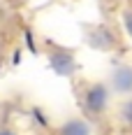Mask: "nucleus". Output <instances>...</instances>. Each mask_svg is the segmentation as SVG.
<instances>
[{
    "instance_id": "obj_5",
    "label": "nucleus",
    "mask_w": 132,
    "mask_h": 135,
    "mask_svg": "<svg viewBox=\"0 0 132 135\" xmlns=\"http://www.w3.org/2000/svg\"><path fill=\"white\" fill-rule=\"evenodd\" d=\"M120 119H123L125 123H130V126H132V100L123 103V107H120Z\"/></svg>"
},
{
    "instance_id": "obj_3",
    "label": "nucleus",
    "mask_w": 132,
    "mask_h": 135,
    "mask_svg": "<svg viewBox=\"0 0 132 135\" xmlns=\"http://www.w3.org/2000/svg\"><path fill=\"white\" fill-rule=\"evenodd\" d=\"M111 86L118 93H130L132 91V68L130 65H118L111 72Z\"/></svg>"
},
{
    "instance_id": "obj_6",
    "label": "nucleus",
    "mask_w": 132,
    "mask_h": 135,
    "mask_svg": "<svg viewBox=\"0 0 132 135\" xmlns=\"http://www.w3.org/2000/svg\"><path fill=\"white\" fill-rule=\"evenodd\" d=\"M123 23H125V30H128V35L132 37V9L123 12Z\"/></svg>"
},
{
    "instance_id": "obj_7",
    "label": "nucleus",
    "mask_w": 132,
    "mask_h": 135,
    "mask_svg": "<svg viewBox=\"0 0 132 135\" xmlns=\"http://www.w3.org/2000/svg\"><path fill=\"white\" fill-rule=\"evenodd\" d=\"M0 135H19V133L12 131V128H0Z\"/></svg>"
},
{
    "instance_id": "obj_1",
    "label": "nucleus",
    "mask_w": 132,
    "mask_h": 135,
    "mask_svg": "<svg viewBox=\"0 0 132 135\" xmlns=\"http://www.w3.org/2000/svg\"><path fill=\"white\" fill-rule=\"evenodd\" d=\"M107 103H109V89L104 84H93L86 89V93H83V109L86 112L100 114L107 109Z\"/></svg>"
},
{
    "instance_id": "obj_4",
    "label": "nucleus",
    "mask_w": 132,
    "mask_h": 135,
    "mask_svg": "<svg viewBox=\"0 0 132 135\" xmlns=\"http://www.w3.org/2000/svg\"><path fill=\"white\" fill-rule=\"evenodd\" d=\"M58 135H91V123L83 119H70L60 126Z\"/></svg>"
},
{
    "instance_id": "obj_2",
    "label": "nucleus",
    "mask_w": 132,
    "mask_h": 135,
    "mask_svg": "<svg viewBox=\"0 0 132 135\" xmlns=\"http://www.w3.org/2000/svg\"><path fill=\"white\" fill-rule=\"evenodd\" d=\"M49 65L53 68V72H58V75H72L74 70H77V63H74V58L67 54V51H53L49 56Z\"/></svg>"
}]
</instances>
